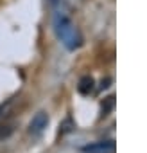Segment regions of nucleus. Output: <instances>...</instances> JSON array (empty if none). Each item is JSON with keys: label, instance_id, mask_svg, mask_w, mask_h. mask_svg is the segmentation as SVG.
Segmentation results:
<instances>
[{"label": "nucleus", "instance_id": "obj_1", "mask_svg": "<svg viewBox=\"0 0 147 153\" xmlns=\"http://www.w3.org/2000/svg\"><path fill=\"white\" fill-rule=\"evenodd\" d=\"M54 29H56V34L57 38L63 42V45L70 51L77 49L83 42L79 31L74 27V24L70 22V18L65 15V13H57L56 18H54Z\"/></svg>", "mask_w": 147, "mask_h": 153}, {"label": "nucleus", "instance_id": "obj_2", "mask_svg": "<svg viewBox=\"0 0 147 153\" xmlns=\"http://www.w3.org/2000/svg\"><path fill=\"white\" fill-rule=\"evenodd\" d=\"M47 124H49V117H47V114H45V112H40V114H36V115L32 117V121L29 123V133H32V135H40V133L47 128Z\"/></svg>", "mask_w": 147, "mask_h": 153}, {"label": "nucleus", "instance_id": "obj_3", "mask_svg": "<svg viewBox=\"0 0 147 153\" xmlns=\"http://www.w3.org/2000/svg\"><path fill=\"white\" fill-rule=\"evenodd\" d=\"M115 149V144L113 140H102L99 144H92V146H86L85 148V153H111Z\"/></svg>", "mask_w": 147, "mask_h": 153}, {"label": "nucleus", "instance_id": "obj_4", "mask_svg": "<svg viewBox=\"0 0 147 153\" xmlns=\"http://www.w3.org/2000/svg\"><path fill=\"white\" fill-rule=\"evenodd\" d=\"M93 85H95V81H93L92 76H83V78L79 79L77 90H79L81 94H90V92L93 90Z\"/></svg>", "mask_w": 147, "mask_h": 153}, {"label": "nucleus", "instance_id": "obj_5", "mask_svg": "<svg viewBox=\"0 0 147 153\" xmlns=\"http://www.w3.org/2000/svg\"><path fill=\"white\" fill-rule=\"evenodd\" d=\"M13 103H15V97H13V99H9V101H6L4 105H0V123H2V121L7 117V112L11 110Z\"/></svg>", "mask_w": 147, "mask_h": 153}, {"label": "nucleus", "instance_id": "obj_6", "mask_svg": "<svg viewBox=\"0 0 147 153\" xmlns=\"http://www.w3.org/2000/svg\"><path fill=\"white\" fill-rule=\"evenodd\" d=\"M11 131H13V128H11V126H4L2 123H0V139H2V137H7Z\"/></svg>", "mask_w": 147, "mask_h": 153}, {"label": "nucleus", "instance_id": "obj_7", "mask_svg": "<svg viewBox=\"0 0 147 153\" xmlns=\"http://www.w3.org/2000/svg\"><path fill=\"white\" fill-rule=\"evenodd\" d=\"M49 2H50V4H56V2H57V0H49Z\"/></svg>", "mask_w": 147, "mask_h": 153}]
</instances>
